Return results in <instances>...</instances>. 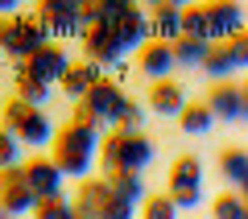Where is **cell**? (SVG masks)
<instances>
[{"label": "cell", "instance_id": "6da1fadb", "mask_svg": "<svg viewBox=\"0 0 248 219\" xmlns=\"http://www.w3.org/2000/svg\"><path fill=\"white\" fill-rule=\"evenodd\" d=\"M104 128H108V124L99 120L87 104L75 108V120L54 137V161H58L62 174H75V178L87 174V170H91V157H95V145H99V132H104Z\"/></svg>", "mask_w": 248, "mask_h": 219}, {"label": "cell", "instance_id": "7a4b0ae2", "mask_svg": "<svg viewBox=\"0 0 248 219\" xmlns=\"http://www.w3.org/2000/svg\"><path fill=\"white\" fill-rule=\"evenodd\" d=\"M99 161H104L108 174H141L153 161V145L141 132H112L99 145Z\"/></svg>", "mask_w": 248, "mask_h": 219}, {"label": "cell", "instance_id": "3957f363", "mask_svg": "<svg viewBox=\"0 0 248 219\" xmlns=\"http://www.w3.org/2000/svg\"><path fill=\"white\" fill-rule=\"evenodd\" d=\"M0 46H4V54H13L17 62H29L37 50L50 46V37H46V29L33 21V13H29V17H4L0 21Z\"/></svg>", "mask_w": 248, "mask_h": 219}, {"label": "cell", "instance_id": "277c9868", "mask_svg": "<svg viewBox=\"0 0 248 219\" xmlns=\"http://www.w3.org/2000/svg\"><path fill=\"white\" fill-rule=\"evenodd\" d=\"M4 128L17 132V137L29 141V145H46V141L58 137L54 124H50V116H46L42 108L25 104V99H9V108H4Z\"/></svg>", "mask_w": 248, "mask_h": 219}, {"label": "cell", "instance_id": "5b68a950", "mask_svg": "<svg viewBox=\"0 0 248 219\" xmlns=\"http://www.w3.org/2000/svg\"><path fill=\"white\" fill-rule=\"evenodd\" d=\"M170 199L178 207H199V199H203V170H199L195 157L174 161V170H170Z\"/></svg>", "mask_w": 248, "mask_h": 219}, {"label": "cell", "instance_id": "8992f818", "mask_svg": "<svg viewBox=\"0 0 248 219\" xmlns=\"http://www.w3.org/2000/svg\"><path fill=\"white\" fill-rule=\"evenodd\" d=\"M33 21L46 29V37H71V33H83V25H79V4H75V0H50L46 9L33 13Z\"/></svg>", "mask_w": 248, "mask_h": 219}, {"label": "cell", "instance_id": "52a82bcc", "mask_svg": "<svg viewBox=\"0 0 248 219\" xmlns=\"http://www.w3.org/2000/svg\"><path fill=\"white\" fill-rule=\"evenodd\" d=\"M0 203H4L9 215H21V211L37 207V194H33V186H29V178H25V166L0 174Z\"/></svg>", "mask_w": 248, "mask_h": 219}, {"label": "cell", "instance_id": "ba28073f", "mask_svg": "<svg viewBox=\"0 0 248 219\" xmlns=\"http://www.w3.org/2000/svg\"><path fill=\"white\" fill-rule=\"evenodd\" d=\"M21 66H25L29 75H33V79H42V83H62V79H66V70H71L75 62L66 58V50H62L58 42H50L46 50H37L33 58H29V62H21Z\"/></svg>", "mask_w": 248, "mask_h": 219}, {"label": "cell", "instance_id": "9c48e42d", "mask_svg": "<svg viewBox=\"0 0 248 219\" xmlns=\"http://www.w3.org/2000/svg\"><path fill=\"white\" fill-rule=\"evenodd\" d=\"M83 104H87V108H91V112H95L104 124H120L124 108L133 104V99H124V91L116 87L112 79H104V83H95V87H91V95L83 99Z\"/></svg>", "mask_w": 248, "mask_h": 219}, {"label": "cell", "instance_id": "30bf717a", "mask_svg": "<svg viewBox=\"0 0 248 219\" xmlns=\"http://www.w3.org/2000/svg\"><path fill=\"white\" fill-rule=\"evenodd\" d=\"M83 50H87V62H99V66H120V58H124L112 25H91L83 33Z\"/></svg>", "mask_w": 248, "mask_h": 219}, {"label": "cell", "instance_id": "8fae6325", "mask_svg": "<svg viewBox=\"0 0 248 219\" xmlns=\"http://www.w3.org/2000/svg\"><path fill=\"white\" fill-rule=\"evenodd\" d=\"M25 178H29V186H33V194H37V203H46V199H58L62 194V170H58V161L54 157H33L25 166Z\"/></svg>", "mask_w": 248, "mask_h": 219}, {"label": "cell", "instance_id": "7c38bea8", "mask_svg": "<svg viewBox=\"0 0 248 219\" xmlns=\"http://www.w3.org/2000/svg\"><path fill=\"white\" fill-rule=\"evenodd\" d=\"M207 25H211V42L215 46L236 42V37L244 33V13H240L236 4H228V0H219V4H207Z\"/></svg>", "mask_w": 248, "mask_h": 219}, {"label": "cell", "instance_id": "4fadbf2b", "mask_svg": "<svg viewBox=\"0 0 248 219\" xmlns=\"http://www.w3.org/2000/svg\"><path fill=\"white\" fill-rule=\"evenodd\" d=\"M149 33H153V17H149V13H141L137 4H133V13H128L120 25H116V42H120L124 54H128V50L141 54L145 46H149Z\"/></svg>", "mask_w": 248, "mask_h": 219}, {"label": "cell", "instance_id": "5bb4252c", "mask_svg": "<svg viewBox=\"0 0 248 219\" xmlns=\"http://www.w3.org/2000/svg\"><path fill=\"white\" fill-rule=\"evenodd\" d=\"M108 199H112L108 178H87L79 186V194H75V211H79V219H99L104 207H108Z\"/></svg>", "mask_w": 248, "mask_h": 219}, {"label": "cell", "instance_id": "9a60e30c", "mask_svg": "<svg viewBox=\"0 0 248 219\" xmlns=\"http://www.w3.org/2000/svg\"><path fill=\"white\" fill-rule=\"evenodd\" d=\"M174 62H178L174 58V46H166V42H149L141 54H137V66H141L153 83H166L170 70H174Z\"/></svg>", "mask_w": 248, "mask_h": 219}, {"label": "cell", "instance_id": "2e32d148", "mask_svg": "<svg viewBox=\"0 0 248 219\" xmlns=\"http://www.w3.org/2000/svg\"><path fill=\"white\" fill-rule=\"evenodd\" d=\"M99 62H75L71 70H66V79H62V87H66V95L71 99H87L91 95V87H95V83H104V75H99Z\"/></svg>", "mask_w": 248, "mask_h": 219}, {"label": "cell", "instance_id": "e0dca14e", "mask_svg": "<svg viewBox=\"0 0 248 219\" xmlns=\"http://www.w3.org/2000/svg\"><path fill=\"white\" fill-rule=\"evenodd\" d=\"M207 108H211L219 120L244 116V87H236V83H219V87H211V95H207Z\"/></svg>", "mask_w": 248, "mask_h": 219}, {"label": "cell", "instance_id": "ac0fdd59", "mask_svg": "<svg viewBox=\"0 0 248 219\" xmlns=\"http://www.w3.org/2000/svg\"><path fill=\"white\" fill-rule=\"evenodd\" d=\"M149 108H153L157 116H182V112H186V91L178 87L174 79L153 83V91H149Z\"/></svg>", "mask_w": 248, "mask_h": 219}, {"label": "cell", "instance_id": "d6986e66", "mask_svg": "<svg viewBox=\"0 0 248 219\" xmlns=\"http://www.w3.org/2000/svg\"><path fill=\"white\" fill-rule=\"evenodd\" d=\"M149 17H153V42L174 46L178 37H182V9H178V4H157Z\"/></svg>", "mask_w": 248, "mask_h": 219}, {"label": "cell", "instance_id": "ffe728a7", "mask_svg": "<svg viewBox=\"0 0 248 219\" xmlns=\"http://www.w3.org/2000/svg\"><path fill=\"white\" fill-rule=\"evenodd\" d=\"M219 174L232 190H244L248 186V153L244 149H223L219 153Z\"/></svg>", "mask_w": 248, "mask_h": 219}, {"label": "cell", "instance_id": "44dd1931", "mask_svg": "<svg viewBox=\"0 0 248 219\" xmlns=\"http://www.w3.org/2000/svg\"><path fill=\"white\" fill-rule=\"evenodd\" d=\"M108 186H112L116 199L133 203V207L149 199V194H145V186H141V174H108Z\"/></svg>", "mask_w": 248, "mask_h": 219}, {"label": "cell", "instance_id": "7402d4cb", "mask_svg": "<svg viewBox=\"0 0 248 219\" xmlns=\"http://www.w3.org/2000/svg\"><path fill=\"white\" fill-rule=\"evenodd\" d=\"M46 95H50V83L33 79L25 66H17V99H25V104L42 108V104H46Z\"/></svg>", "mask_w": 248, "mask_h": 219}, {"label": "cell", "instance_id": "603a6c76", "mask_svg": "<svg viewBox=\"0 0 248 219\" xmlns=\"http://www.w3.org/2000/svg\"><path fill=\"white\" fill-rule=\"evenodd\" d=\"M174 58H178V62H190V66H199V62L207 66V58H211V42H199V37H178V42H174Z\"/></svg>", "mask_w": 248, "mask_h": 219}, {"label": "cell", "instance_id": "cb8c5ba5", "mask_svg": "<svg viewBox=\"0 0 248 219\" xmlns=\"http://www.w3.org/2000/svg\"><path fill=\"white\" fill-rule=\"evenodd\" d=\"M244 215H248V203L240 190H228L211 203V219H244Z\"/></svg>", "mask_w": 248, "mask_h": 219}, {"label": "cell", "instance_id": "d4e9b609", "mask_svg": "<svg viewBox=\"0 0 248 219\" xmlns=\"http://www.w3.org/2000/svg\"><path fill=\"white\" fill-rule=\"evenodd\" d=\"M182 37H199V42H211V25H207V9H199V4L182 9Z\"/></svg>", "mask_w": 248, "mask_h": 219}, {"label": "cell", "instance_id": "484cf974", "mask_svg": "<svg viewBox=\"0 0 248 219\" xmlns=\"http://www.w3.org/2000/svg\"><path fill=\"white\" fill-rule=\"evenodd\" d=\"M33 219H79V211H75V199H46L33 207Z\"/></svg>", "mask_w": 248, "mask_h": 219}, {"label": "cell", "instance_id": "4316f807", "mask_svg": "<svg viewBox=\"0 0 248 219\" xmlns=\"http://www.w3.org/2000/svg\"><path fill=\"white\" fill-rule=\"evenodd\" d=\"M178 120H182V132H207L211 120H215V112L207 104H186V112L178 116Z\"/></svg>", "mask_w": 248, "mask_h": 219}, {"label": "cell", "instance_id": "83f0119b", "mask_svg": "<svg viewBox=\"0 0 248 219\" xmlns=\"http://www.w3.org/2000/svg\"><path fill=\"white\" fill-rule=\"evenodd\" d=\"M232 66H240V62H236V50H232V42H223V46H211V58H207V70H211L215 79L232 75Z\"/></svg>", "mask_w": 248, "mask_h": 219}, {"label": "cell", "instance_id": "f1b7e54d", "mask_svg": "<svg viewBox=\"0 0 248 219\" xmlns=\"http://www.w3.org/2000/svg\"><path fill=\"white\" fill-rule=\"evenodd\" d=\"M174 215H178V203L170 199V194H153L141 207V219H174Z\"/></svg>", "mask_w": 248, "mask_h": 219}, {"label": "cell", "instance_id": "f546056e", "mask_svg": "<svg viewBox=\"0 0 248 219\" xmlns=\"http://www.w3.org/2000/svg\"><path fill=\"white\" fill-rule=\"evenodd\" d=\"M0 149H4V170H17V157H21V137L17 132H0Z\"/></svg>", "mask_w": 248, "mask_h": 219}, {"label": "cell", "instance_id": "4dcf8cb0", "mask_svg": "<svg viewBox=\"0 0 248 219\" xmlns=\"http://www.w3.org/2000/svg\"><path fill=\"white\" fill-rule=\"evenodd\" d=\"M133 203H124V199H116V194H112V199H108V207H104V215H99V219H133Z\"/></svg>", "mask_w": 248, "mask_h": 219}, {"label": "cell", "instance_id": "1f68e13d", "mask_svg": "<svg viewBox=\"0 0 248 219\" xmlns=\"http://www.w3.org/2000/svg\"><path fill=\"white\" fill-rule=\"evenodd\" d=\"M141 120H145V112L137 104H128V108H124V116H120V132H137V128H141Z\"/></svg>", "mask_w": 248, "mask_h": 219}, {"label": "cell", "instance_id": "d6a6232c", "mask_svg": "<svg viewBox=\"0 0 248 219\" xmlns=\"http://www.w3.org/2000/svg\"><path fill=\"white\" fill-rule=\"evenodd\" d=\"M232 50H236V62H248V29L236 37V42H232Z\"/></svg>", "mask_w": 248, "mask_h": 219}, {"label": "cell", "instance_id": "836d02e7", "mask_svg": "<svg viewBox=\"0 0 248 219\" xmlns=\"http://www.w3.org/2000/svg\"><path fill=\"white\" fill-rule=\"evenodd\" d=\"M244 116H248V83H244Z\"/></svg>", "mask_w": 248, "mask_h": 219}, {"label": "cell", "instance_id": "e575fe53", "mask_svg": "<svg viewBox=\"0 0 248 219\" xmlns=\"http://www.w3.org/2000/svg\"><path fill=\"white\" fill-rule=\"evenodd\" d=\"M240 194H244V203H248V186H244V190H240Z\"/></svg>", "mask_w": 248, "mask_h": 219}, {"label": "cell", "instance_id": "d590c367", "mask_svg": "<svg viewBox=\"0 0 248 219\" xmlns=\"http://www.w3.org/2000/svg\"><path fill=\"white\" fill-rule=\"evenodd\" d=\"M244 219H248V215H244Z\"/></svg>", "mask_w": 248, "mask_h": 219}]
</instances>
